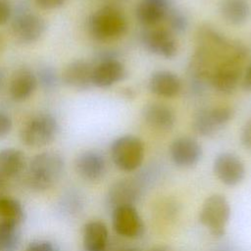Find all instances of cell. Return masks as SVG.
I'll use <instances>...</instances> for the list:
<instances>
[{
	"label": "cell",
	"mask_w": 251,
	"mask_h": 251,
	"mask_svg": "<svg viewBox=\"0 0 251 251\" xmlns=\"http://www.w3.org/2000/svg\"><path fill=\"white\" fill-rule=\"evenodd\" d=\"M123 96L126 99H132L135 96V91L131 87H126L123 89Z\"/></svg>",
	"instance_id": "d6a6232c"
},
{
	"label": "cell",
	"mask_w": 251,
	"mask_h": 251,
	"mask_svg": "<svg viewBox=\"0 0 251 251\" xmlns=\"http://www.w3.org/2000/svg\"><path fill=\"white\" fill-rule=\"evenodd\" d=\"M65 169L63 156L56 151H44L35 155L27 168L26 183L34 191H46L61 179Z\"/></svg>",
	"instance_id": "6da1fadb"
},
{
	"label": "cell",
	"mask_w": 251,
	"mask_h": 251,
	"mask_svg": "<svg viewBox=\"0 0 251 251\" xmlns=\"http://www.w3.org/2000/svg\"><path fill=\"white\" fill-rule=\"evenodd\" d=\"M230 218L228 200L220 193L208 196L200 209L199 222L216 238L224 236Z\"/></svg>",
	"instance_id": "3957f363"
},
{
	"label": "cell",
	"mask_w": 251,
	"mask_h": 251,
	"mask_svg": "<svg viewBox=\"0 0 251 251\" xmlns=\"http://www.w3.org/2000/svg\"><path fill=\"white\" fill-rule=\"evenodd\" d=\"M5 73L4 71L0 68V91L3 89L4 84H5Z\"/></svg>",
	"instance_id": "836d02e7"
},
{
	"label": "cell",
	"mask_w": 251,
	"mask_h": 251,
	"mask_svg": "<svg viewBox=\"0 0 251 251\" xmlns=\"http://www.w3.org/2000/svg\"><path fill=\"white\" fill-rule=\"evenodd\" d=\"M12 120L11 118L4 112L0 111V137H4L12 129Z\"/></svg>",
	"instance_id": "f546056e"
},
{
	"label": "cell",
	"mask_w": 251,
	"mask_h": 251,
	"mask_svg": "<svg viewBox=\"0 0 251 251\" xmlns=\"http://www.w3.org/2000/svg\"><path fill=\"white\" fill-rule=\"evenodd\" d=\"M144 144L142 140L131 134L116 138L110 147L111 159L115 166L124 172L137 170L144 160Z\"/></svg>",
	"instance_id": "277c9868"
},
{
	"label": "cell",
	"mask_w": 251,
	"mask_h": 251,
	"mask_svg": "<svg viewBox=\"0 0 251 251\" xmlns=\"http://www.w3.org/2000/svg\"><path fill=\"white\" fill-rule=\"evenodd\" d=\"M93 64L79 59L69 63L62 73L63 82L75 90L89 89L92 84Z\"/></svg>",
	"instance_id": "5bb4252c"
},
{
	"label": "cell",
	"mask_w": 251,
	"mask_h": 251,
	"mask_svg": "<svg viewBox=\"0 0 251 251\" xmlns=\"http://www.w3.org/2000/svg\"><path fill=\"white\" fill-rule=\"evenodd\" d=\"M58 131V122L52 115L38 114L24 125L21 130V140L27 147L39 148L51 143Z\"/></svg>",
	"instance_id": "5b68a950"
},
{
	"label": "cell",
	"mask_w": 251,
	"mask_h": 251,
	"mask_svg": "<svg viewBox=\"0 0 251 251\" xmlns=\"http://www.w3.org/2000/svg\"><path fill=\"white\" fill-rule=\"evenodd\" d=\"M19 225L0 221V251H16L20 244Z\"/></svg>",
	"instance_id": "cb8c5ba5"
},
{
	"label": "cell",
	"mask_w": 251,
	"mask_h": 251,
	"mask_svg": "<svg viewBox=\"0 0 251 251\" xmlns=\"http://www.w3.org/2000/svg\"><path fill=\"white\" fill-rule=\"evenodd\" d=\"M126 75L124 64L112 52H103L98 55L93 64L92 84L105 88L123 80Z\"/></svg>",
	"instance_id": "ba28073f"
},
{
	"label": "cell",
	"mask_w": 251,
	"mask_h": 251,
	"mask_svg": "<svg viewBox=\"0 0 251 251\" xmlns=\"http://www.w3.org/2000/svg\"><path fill=\"white\" fill-rule=\"evenodd\" d=\"M140 188L133 179H120L115 182L109 189L107 195L108 204L113 208L125 205L132 204L139 196Z\"/></svg>",
	"instance_id": "44dd1931"
},
{
	"label": "cell",
	"mask_w": 251,
	"mask_h": 251,
	"mask_svg": "<svg viewBox=\"0 0 251 251\" xmlns=\"http://www.w3.org/2000/svg\"><path fill=\"white\" fill-rule=\"evenodd\" d=\"M242 86L246 91L251 92V63L248 65L246 72L243 76L242 80Z\"/></svg>",
	"instance_id": "1f68e13d"
},
{
	"label": "cell",
	"mask_w": 251,
	"mask_h": 251,
	"mask_svg": "<svg viewBox=\"0 0 251 251\" xmlns=\"http://www.w3.org/2000/svg\"><path fill=\"white\" fill-rule=\"evenodd\" d=\"M220 11L226 23L239 25L249 19L251 7L248 0H224L221 4Z\"/></svg>",
	"instance_id": "7402d4cb"
},
{
	"label": "cell",
	"mask_w": 251,
	"mask_h": 251,
	"mask_svg": "<svg viewBox=\"0 0 251 251\" xmlns=\"http://www.w3.org/2000/svg\"><path fill=\"white\" fill-rule=\"evenodd\" d=\"M109 232L101 221L87 222L82 228V245L85 251H105L108 246Z\"/></svg>",
	"instance_id": "ffe728a7"
},
{
	"label": "cell",
	"mask_w": 251,
	"mask_h": 251,
	"mask_svg": "<svg viewBox=\"0 0 251 251\" xmlns=\"http://www.w3.org/2000/svg\"><path fill=\"white\" fill-rule=\"evenodd\" d=\"M233 109L228 106L204 108L195 114L192 127L197 134L211 137L221 131L233 118Z\"/></svg>",
	"instance_id": "52a82bcc"
},
{
	"label": "cell",
	"mask_w": 251,
	"mask_h": 251,
	"mask_svg": "<svg viewBox=\"0 0 251 251\" xmlns=\"http://www.w3.org/2000/svg\"><path fill=\"white\" fill-rule=\"evenodd\" d=\"M165 20L167 21L169 29L174 34L175 33H182L183 31H185L187 25H188L186 16L181 11L174 8L173 6L167 13Z\"/></svg>",
	"instance_id": "484cf974"
},
{
	"label": "cell",
	"mask_w": 251,
	"mask_h": 251,
	"mask_svg": "<svg viewBox=\"0 0 251 251\" xmlns=\"http://www.w3.org/2000/svg\"><path fill=\"white\" fill-rule=\"evenodd\" d=\"M90 35L99 41H111L120 38L127 28L123 12L115 6H104L96 10L88 19Z\"/></svg>",
	"instance_id": "7a4b0ae2"
},
{
	"label": "cell",
	"mask_w": 251,
	"mask_h": 251,
	"mask_svg": "<svg viewBox=\"0 0 251 251\" xmlns=\"http://www.w3.org/2000/svg\"><path fill=\"white\" fill-rule=\"evenodd\" d=\"M25 251H60V249L49 240L38 239L31 241Z\"/></svg>",
	"instance_id": "4316f807"
},
{
	"label": "cell",
	"mask_w": 251,
	"mask_h": 251,
	"mask_svg": "<svg viewBox=\"0 0 251 251\" xmlns=\"http://www.w3.org/2000/svg\"><path fill=\"white\" fill-rule=\"evenodd\" d=\"M170 156L176 166L179 168H191L201 160L202 147L194 138L180 136L172 142Z\"/></svg>",
	"instance_id": "7c38bea8"
},
{
	"label": "cell",
	"mask_w": 251,
	"mask_h": 251,
	"mask_svg": "<svg viewBox=\"0 0 251 251\" xmlns=\"http://www.w3.org/2000/svg\"><path fill=\"white\" fill-rule=\"evenodd\" d=\"M25 218L22 203L12 197L0 196V221L21 225Z\"/></svg>",
	"instance_id": "603a6c76"
},
{
	"label": "cell",
	"mask_w": 251,
	"mask_h": 251,
	"mask_svg": "<svg viewBox=\"0 0 251 251\" xmlns=\"http://www.w3.org/2000/svg\"><path fill=\"white\" fill-rule=\"evenodd\" d=\"M75 168L81 178L88 181H97L106 173V160L100 152L87 150L76 157Z\"/></svg>",
	"instance_id": "9a60e30c"
},
{
	"label": "cell",
	"mask_w": 251,
	"mask_h": 251,
	"mask_svg": "<svg viewBox=\"0 0 251 251\" xmlns=\"http://www.w3.org/2000/svg\"><path fill=\"white\" fill-rule=\"evenodd\" d=\"M13 15V4L11 0H0V25H5Z\"/></svg>",
	"instance_id": "83f0119b"
},
{
	"label": "cell",
	"mask_w": 251,
	"mask_h": 251,
	"mask_svg": "<svg viewBox=\"0 0 251 251\" xmlns=\"http://www.w3.org/2000/svg\"><path fill=\"white\" fill-rule=\"evenodd\" d=\"M141 42L149 52L167 59L177 53V41L169 28L146 27L141 33Z\"/></svg>",
	"instance_id": "30bf717a"
},
{
	"label": "cell",
	"mask_w": 251,
	"mask_h": 251,
	"mask_svg": "<svg viewBox=\"0 0 251 251\" xmlns=\"http://www.w3.org/2000/svg\"><path fill=\"white\" fill-rule=\"evenodd\" d=\"M213 171L217 178L227 186L237 185L245 176V166L242 160L230 152L217 155L213 163Z\"/></svg>",
	"instance_id": "8fae6325"
},
{
	"label": "cell",
	"mask_w": 251,
	"mask_h": 251,
	"mask_svg": "<svg viewBox=\"0 0 251 251\" xmlns=\"http://www.w3.org/2000/svg\"><path fill=\"white\" fill-rule=\"evenodd\" d=\"M148 88L151 93L165 98H173L179 94L182 83L178 75L170 71L154 72L148 81Z\"/></svg>",
	"instance_id": "d6986e66"
},
{
	"label": "cell",
	"mask_w": 251,
	"mask_h": 251,
	"mask_svg": "<svg viewBox=\"0 0 251 251\" xmlns=\"http://www.w3.org/2000/svg\"><path fill=\"white\" fill-rule=\"evenodd\" d=\"M12 33L17 42L31 44L36 42L46 30L45 20L39 15L21 8L12 21Z\"/></svg>",
	"instance_id": "8992f818"
},
{
	"label": "cell",
	"mask_w": 251,
	"mask_h": 251,
	"mask_svg": "<svg viewBox=\"0 0 251 251\" xmlns=\"http://www.w3.org/2000/svg\"><path fill=\"white\" fill-rule=\"evenodd\" d=\"M3 44H4V41H3V39H2V38H1V36H0V50L2 49Z\"/></svg>",
	"instance_id": "d590c367"
},
{
	"label": "cell",
	"mask_w": 251,
	"mask_h": 251,
	"mask_svg": "<svg viewBox=\"0 0 251 251\" xmlns=\"http://www.w3.org/2000/svg\"><path fill=\"white\" fill-rule=\"evenodd\" d=\"M116 251H140L138 248H135V247H123V248H120Z\"/></svg>",
	"instance_id": "e575fe53"
},
{
	"label": "cell",
	"mask_w": 251,
	"mask_h": 251,
	"mask_svg": "<svg viewBox=\"0 0 251 251\" xmlns=\"http://www.w3.org/2000/svg\"><path fill=\"white\" fill-rule=\"evenodd\" d=\"M151 251H164V250H161V249H155V250H151Z\"/></svg>",
	"instance_id": "8d00e7d4"
},
{
	"label": "cell",
	"mask_w": 251,
	"mask_h": 251,
	"mask_svg": "<svg viewBox=\"0 0 251 251\" xmlns=\"http://www.w3.org/2000/svg\"><path fill=\"white\" fill-rule=\"evenodd\" d=\"M25 165V154L16 148L0 150V189L4 190L8 183L17 177Z\"/></svg>",
	"instance_id": "e0dca14e"
},
{
	"label": "cell",
	"mask_w": 251,
	"mask_h": 251,
	"mask_svg": "<svg viewBox=\"0 0 251 251\" xmlns=\"http://www.w3.org/2000/svg\"><path fill=\"white\" fill-rule=\"evenodd\" d=\"M112 226L117 234L126 238H137L144 232V223L132 204L113 208Z\"/></svg>",
	"instance_id": "9c48e42d"
},
{
	"label": "cell",
	"mask_w": 251,
	"mask_h": 251,
	"mask_svg": "<svg viewBox=\"0 0 251 251\" xmlns=\"http://www.w3.org/2000/svg\"><path fill=\"white\" fill-rule=\"evenodd\" d=\"M37 85L36 75L28 68H20L13 74L10 79V96L15 101H25L33 94Z\"/></svg>",
	"instance_id": "ac0fdd59"
},
{
	"label": "cell",
	"mask_w": 251,
	"mask_h": 251,
	"mask_svg": "<svg viewBox=\"0 0 251 251\" xmlns=\"http://www.w3.org/2000/svg\"><path fill=\"white\" fill-rule=\"evenodd\" d=\"M171 7V0H139L135 8V17L145 27L156 26L165 20Z\"/></svg>",
	"instance_id": "2e32d148"
},
{
	"label": "cell",
	"mask_w": 251,
	"mask_h": 251,
	"mask_svg": "<svg viewBox=\"0 0 251 251\" xmlns=\"http://www.w3.org/2000/svg\"><path fill=\"white\" fill-rule=\"evenodd\" d=\"M36 5L43 10H55L61 8L68 0H34Z\"/></svg>",
	"instance_id": "4dcf8cb0"
},
{
	"label": "cell",
	"mask_w": 251,
	"mask_h": 251,
	"mask_svg": "<svg viewBox=\"0 0 251 251\" xmlns=\"http://www.w3.org/2000/svg\"><path fill=\"white\" fill-rule=\"evenodd\" d=\"M240 141L243 147L251 152V118L246 121L241 128Z\"/></svg>",
	"instance_id": "f1b7e54d"
},
{
	"label": "cell",
	"mask_w": 251,
	"mask_h": 251,
	"mask_svg": "<svg viewBox=\"0 0 251 251\" xmlns=\"http://www.w3.org/2000/svg\"><path fill=\"white\" fill-rule=\"evenodd\" d=\"M35 75L38 84L46 91L54 90L59 84V76L57 72L50 66H43L39 68Z\"/></svg>",
	"instance_id": "d4e9b609"
},
{
	"label": "cell",
	"mask_w": 251,
	"mask_h": 251,
	"mask_svg": "<svg viewBox=\"0 0 251 251\" xmlns=\"http://www.w3.org/2000/svg\"><path fill=\"white\" fill-rule=\"evenodd\" d=\"M141 116L145 125L158 132L170 131L176 123L174 110L160 102H150L144 105Z\"/></svg>",
	"instance_id": "4fadbf2b"
}]
</instances>
